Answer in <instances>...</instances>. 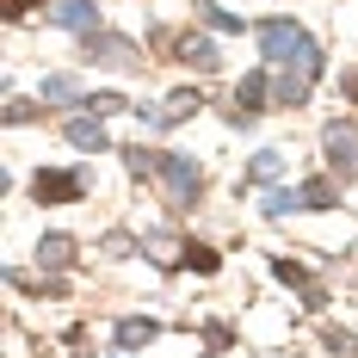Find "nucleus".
<instances>
[{"label":"nucleus","instance_id":"nucleus-9","mask_svg":"<svg viewBox=\"0 0 358 358\" xmlns=\"http://www.w3.org/2000/svg\"><path fill=\"white\" fill-rule=\"evenodd\" d=\"M62 136H69L80 155H99V148H111V136H106V117H93V111H80V117H69L62 124Z\"/></svg>","mask_w":358,"mask_h":358},{"label":"nucleus","instance_id":"nucleus-10","mask_svg":"<svg viewBox=\"0 0 358 358\" xmlns=\"http://www.w3.org/2000/svg\"><path fill=\"white\" fill-rule=\"evenodd\" d=\"M111 340H117V352H143L148 340H161V322L155 315H124V322L111 327Z\"/></svg>","mask_w":358,"mask_h":358},{"label":"nucleus","instance_id":"nucleus-25","mask_svg":"<svg viewBox=\"0 0 358 358\" xmlns=\"http://www.w3.org/2000/svg\"><path fill=\"white\" fill-rule=\"evenodd\" d=\"M210 358H216V352H210Z\"/></svg>","mask_w":358,"mask_h":358},{"label":"nucleus","instance_id":"nucleus-20","mask_svg":"<svg viewBox=\"0 0 358 358\" xmlns=\"http://www.w3.org/2000/svg\"><path fill=\"white\" fill-rule=\"evenodd\" d=\"M198 13H204V19H210L216 31H241V13H222V6H216V0H198Z\"/></svg>","mask_w":358,"mask_h":358},{"label":"nucleus","instance_id":"nucleus-16","mask_svg":"<svg viewBox=\"0 0 358 358\" xmlns=\"http://www.w3.org/2000/svg\"><path fill=\"white\" fill-rule=\"evenodd\" d=\"M80 99H87V87L74 74H43V106H80Z\"/></svg>","mask_w":358,"mask_h":358},{"label":"nucleus","instance_id":"nucleus-2","mask_svg":"<svg viewBox=\"0 0 358 358\" xmlns=\"http://www.w3.org/2000/svg\"><path fill=\"white\" fill-rule=\"evenodd\" d=\"M334 204H340L334 179H303V185H278L259 210L272 216V222H285V216H296V210H334Z\"/></svg>","mask_w":358,"mask_h":358},{"label":"nucleus","instance_id":"nucleus-7","mask_svg":"<svg viewBox=\"0 0 358 358\" xmlns=\"http://www.w3.org/2000/svg\"><path fill=\"white\" fill-rule=\"evenodd\" d=\"M43 19H50L56 31H93V25H99V0H50Z\"/></svg>","mask_w":358,"mask_h":358},{"label":"nucleus","instance_id":"nucleus-22","mask_svg":"<svg viewBox=\"0 0 358 358\" xmlns=\"http://www.w3.org/2000/svg\"><path fill=\"white\" fill-rule=\"evenodd\" d=\"M327 352H334V358H352V352H358V340L346 334V327H334V334H327Z\"/></svg>","mask_w":358,"mask_h":358},{"label":"nucleus","instance_id":"nucleus-24","mask_svg":"<svg viewBox=\"0 0 358 358\" xmlns=\"http://www.w3.org/2000/svg\"><path fill=\"white\" fill-rule=\"evenodd\" d=\"M31 6H37V0H6V19H25Z\"/></svg>","mask_w":358,"mask_h":358},{"label":"nucleus","instance_id":"nucleus-19","mask_svg":"<svg viewBox=\"0 0 358 358\" xmlns=\"http://www.w3.org/2000/svg\"><path fill=\"white\" fill-rule=\"evenodd\" d=\"M124 167H130L136 179L155 173V167H161V148H143V143H136V148H124Z\"/></svg>","mask_w":358,"mask_h":358},{"label":"nucleus","instance_id":"nucleus-4","mask_svg":"<svg viewBox=\"0 0 358 358\" xmlns=\"http://www.w3.org/2000/svg\"><path fill=\"white\" fill-rule=\"evenodd\" d=\"M80 56L93 62V69H143V56H136V43L124 31H106V25H93V31H80Z\"/></svg>","mask_w":358,"mask_h":358},{"label":"nucleus","instance_id":"nucleus-18","mask_svg":"<svg viewBox=\"0 0 358 358\" xmlns=\"http://www.w3.org/2000/svg\"><path fill=\"white\" fill-rule=\"evenodd\" d=\"M37 266H50V272L74 266V241L69 235H43V241H37Z\"/></svg>","mask_w":358,"mask_h":358},{"label":"nucleus","instance_id":"nucleus-15","mask_svg":"<svg viewBox=\"0 0 358 358\" xmlns=\"http://www.w3.org/2000/svg\"><path fill=\"white\" fill-rule=\"evenodd\" d=\"M143 248H148V259H155V266H185V241H179V235H167V229H148L143 235Z\"/></svg>","mask_w":358,"mask_h":358},{"label":"nucleus","instance_id":"nucleus-3","mask_svg":"<svg viewBox=\"0 0 358 358\" xmlns=\"http://www.w3.org/2000/svg\"><path fill=\"white\" fill-rule=\"evenodd\" d=\"M155 179H161V192L173 198L179 210H185V204H198V192H204V167H198L192 155H179V148H161V167H155Z\"/></svg>","mask_w":358,"mask_h":358},{"label":"nucleus","instance_id":"nucleus-14","mask_svg":"<svg viewBox=\"0 0 358 358\" xmlns=\"http://www.w3.org/2000/svg\"><path fill=\"white\" fill-rule=\"evenodd\" d=\"M173 56H179V62H192V69H216V62H222V56H216V43H210L204 31H185V37L173 43Z\"/></svg>","mask_w":358,"mask_h":358},{"label":"nucleus","instance_id":"nucleus-8","mask_svg":"<svg viewBox=\"0 0 358 358\" xmlns=\"http://www.w3.org/2000/svg\"><path fill=\"white\" fill-rule=\"evenodd\" d=\"M322 148H327V167H340L346 179L358 173V130H352V124H327Z\"/></svg>","mask_w":358,"mask_h":358},{"label":"nucleus","instance_id":"nucleus-23","mask_svg":"<svg viewBox=\"0 0 358 358\" xmlns=\"http://www.w3.org/2000/svg\"><path fill=\"white\" fill-rule=\"evenodd\" d=\"M130 248H143V241H130L124 229H117V235H106V253H111V259H124V253H130Z\"/></svg>","mask_w":358,"mask_h":358},{"label":"nucleus","instance_id":"nucleus-17","mask_svg":"<svg viewBox=\"0 0 358 358\" xmlns=\"http://www.w3.org/2000/svg\"><path fill=\"white\" fill-rule=\"evenodd\" d=\"M285 173V148H259L248 161V173H241V185H266V179H278Z\"/></svg>","mask_w":358,"mask_h":358},{"label":"nucleus","instance_id":"nucleus-1","mask_svg":"<svg viewBox=\"0 0 358 358\" xmlns=\"http://www.w3.org/2000/svg\"><path fill=\"white\" fill-rule=\"evenodd\" d=\"M253 37H259V56H266L272 69H296V74H309V80L327 69L322 43L303 31L296 19H285V13H278V19H259V25H253Z\"/></svg>","mask_w":358,"mask_h":358},{"label":"nucleus","instance_id":"nucleus-13","mask_svg":"<svg viewBox=\"0 0 358 358\" xmlns=\"http://www.w3.org/2000/svg\"><path fill=\"white\" fill-rule=\"evenodd\" d=\"M155 111H161V130H173L179 117L204 111V93H198V87H173V93H167V106H155Z\"/></svg>","mask_w":358,"mask_h":358},{"label":"nucleus","instance_id":"nucleus-21","mask_svg":"<svg viewBox=\"0 0 358 358\" xmlns=\"http://www.w3.org/2000/svg\"><path fill=\"white\" fill-rule=\"evenodd\" d=\"M185 266H192V272H216L222 259H216L210 248H198V241H185Z\"/></svg>","mask_w":358,"mask_h":358},{"label":"nucleus","instance_id":"nucleus-6","mask_svg":"<svg viewBox=\"0 0 358 358\" xmlns=\"http://www.w3.org/2000/svg\"><path fill=\"white\" fill-rule=\"evenodd\" d=\"M266 93H272V74H266V69H253V74H241V87H235V111H229V117H235V124H253V117H259V111L272 106V99H266Z\"/></svg>","mask_w":358,"mask_h":358},{"label":"nucleus","instance_id":"nucleus-12","mask_svg":"<svg viewBox=\"0 0 358 358\" xmlns=\"http://www.w3.org/2000/svg\"><path fill=\"white\" fill-rule=\"evenodd\" d=\"M309 74H296V69H278V80H272V106L278 111H296V106H309Z\"/></svg>","mask_w":358,"mask_h":358},{"label":"nucleus","instance_id":"nucleus-11","mask_svg":"<svg viewBox=\"0 0 358 358\" xmlns=\"http://www.w3.org/2000/svg\"><path fill=\"white\" fill-rule=\"evenodd\" d=\"M272 272H278V278H285L290 290H303V309H327V290L315 285V278H309V272H303L296 259H272Z\"/></svg>","mask_w":358,"mask_h":358},{"label":"nucleus","instance_id":"nucleus-5","mask_svg":"<svg viewBox=\"0 0 358 358\" xmlns=\"http://www.w3.org/2000/svg\"><path fill=\"white\" fill-rule=\"evenodd\" d=\"M31 192H37V204H74V198H87V173L80 167H37Z\"/></svg>","mask_w":358,"mask_h":358}]
</instances>
